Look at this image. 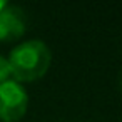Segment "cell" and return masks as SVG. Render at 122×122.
Returning a JSON list of instances; mask_svg holds the SVG:
<instances>
[{
    "instance_id": "1",
    "label": "cell",
    "mask_w": 122,
    "mask_h": 122,
    "mask_svg": "<svg viewBox=\"0 0 122 122\" xmlns=\"http://www.w3.org/2000/svg\"><path fill=\"white\" fill-rule=\"evenodd\" d=\"M7 60L15 82H32L45 75L50 67L52 54L42 40H27L19 44Z\"/></svg>"
},
{
    "instance_id": "4",
    "label": "cell",
    "mask_w": 122,
    "mask_h": 122,
    "mask_svg": "<svg viewBox=\"0 0 122 122\" xmlns=\"http://www.w3.org/2000/svg\"><path fill=\"white\" fill-rule=\"evenodd\" d=\"M10 75H12V74H10V65H9V60H7L5 57L0 55V84L7 82Z\"/></svg>"
},
{
    "instance_id": "5",
    "label": "cell",
    "mask_w": 122,
    "mask_h": 122,
    "mask_svg": "<svg viewBox=\"0 0 122 122\" xmlns=\"http://www.w3.org/2000/svg\"><path fill=\"white\" fill-rule=\"evenodd\" d=\"M7 7V2H4V0H0V10H2V9H5Z\"/></svg>"
},
{
    "instance_id": "2",
    "label": "cell",
    "mask_w": 122,
    "mask_h": 122,
    "mask_svg": "<svg viewBox=\"0 0 122 122\" xmlns=\"http://www.w3.org/2000/svg\"><path fill=\"white\" fill-rule=\"evenodd\" d=\"M29 95L19 82L0 84V122H19L25 115Z\"/></svg>"
},
{
    "instance_id": "3",
    "label": "cell",
    "mask_w": 122,
    "mask_h": 122,
    "mask_svg": "<svg viewBox=\"0 0 122 122\" xmlns=\"http://www.w3.org/2000/svg\"><path fill=\"white\" fill-rule=\"evenodd\" d=\"M25 32V20L19 9L7 5L0 10V42H10L22 37Z\"/></svg>"
}]
</instances>
